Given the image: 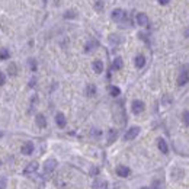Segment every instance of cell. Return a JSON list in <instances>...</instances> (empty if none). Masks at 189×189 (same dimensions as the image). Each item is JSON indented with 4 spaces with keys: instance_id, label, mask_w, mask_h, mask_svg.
Listing matches in <instances>:
<instances>
[{
    "instance_id": "cell-1",
    "label": "cell",
    "mask_w": 189,
    "mask_h": 189,
    "mask_svg": "<svg viewBox=\"0 0 189 189\" xmlns=\"http://www.w3.org/2000/svg\"><path fill=\"white\" fill-rule=\"evenodd\" d=\"M140 127H131L130 130L125 132V135H124V140H127V141H130V140H134L135 137H138L140 134Z\"/></svg>"
},
{
    "instance_id": "cell-2",
    "label": "cell",
    "mask_w": 189,
    "mask_h": 189,
    "mask_svg": "<svg viewBox=\"0 0 189 189\" xmlns=\"http://www.w3.org/2000/svg\"><path fill=\"white\" fill-rule=\"evenodd\" d=\"M144 108H146V105H144V102H141V101H134L132 105H131V111H132V113H135V115H138V113L143 112Z\"/></svg>"
},
{
    "instance_id": "cell-3",
    "label": "cell",
    "mask_w": 189,
    "mask_h": 189,
    "mask_svg": "<svg viewBox=\"0 0 189 189\" xmlns=\"http://www.w3.org/2000/svg\"><path fill=\"white\" fill-rule=\"evenodd\" d=\"M55 167H57V160L55 159H48L44 163V172L45 173H51Z\"/></svg>"
},
{
    "instance_id": "cell-4",
    "label": "cell",
    "mask_w": 189,
    "mask_h": 189,
    "mask_svg": "<svg viewBox=\"0 0 189 189\" xmlns=\"http://www.w3.org/2000/svg\"><path fill=\"white\" fill-rule=\"evenodd\" d=\"M21 151H22V154H25V156L32 154V153H34V143H31V141L25 143L23 146H22Z\"/></svg>"
},
{
    "instance_id": "cell-5",
    "label": "cell",
    "mask_w": 189,
    "mask_h": 189,
    "mask_svg": "<svg viewBox=\"0 0 189 189\" xmlns=\"http://www.w3.org/2000/svg\"><path fill=\"white\" fill-rule=\"evenodd\" d=\"M124 17H125V12H124L122 9H115L112 12V19L115 22H121Z\"/></svg>"
},
{
    "instance_id": "cell-6",
    "label": "cell",
    "mask_w": 189,
    "mask_h": 189,
    "mask_svg": "<svg viewBox=\"0 0 189 189\" xmlns=\"http://www.w3.org/2000/svg\"><path fill=\"white\" fill-rule=\"evenodd\" d=\"M130 167H127V166H118L117 167V175L118 176H121V177H128L130 176Z\"/></svg>"
},
{
    "instance_id": "cell-7",
    "label": "cell",
    "mask_w": 189,
    "mask_h": 189,
    "mask_svg": "<svg viewBox=\"0 0 189 189\" xmlns=\"http://www.w3.org/2000/svg\"><path fill=\"white\" fill-rule=\"evenodd\" d=\"M55 122H57V125H58L60 128H64V127H66V124H67L64 113H61V112L57 113V115H55Z\"/></svg>"
},
{
    "instance_id": "cell-8",
    "label": "cell",
    "mask_w": 189,
    "mask_h": 189,
    "mask_svg": "<svg viewBox=\"0 0 189 189\" xmlns=\"http://www.w3.org/2000/svg\"><path fill=\"white\" fill-rule=\"evenodd\" d=\"M92 67H93V72L96 73V74H101V73L103 72V63H102L101 60H95L92 64Z\"/></svg>"
},
{
    "instance_id": "cell-9",
    "label": "cell",
    "mask_w": 189,
    "mask_h": 189,
    "mask_svg": "<svg viewBox=\"0 0 189 189\" xmlns=\"http://www.w3.org/2000/svg\"><path fill=\"white\" fill-rule=\"evenodd\" d=\"M188 82H189V74H188V72L181 73V74H179V77H177V84H179V86H185Z\"/></svg>"
},
{
    "instance_id": "cell-10",
    "label": "cell",
    "mask_w": 189,
    "mask_h": 189,
    "mask_svg": "<svg viewBox=\"0 0 189 189\" xmlns=\"http://www.w3.org/2000/svg\"><path fill=\"white\" fill-rule=\"evenodd\" d=\"M37 170H38V163H37V162H31V163L25 167L23 173H25V175H31V173L37 172Z\"/></svg>"
},
{
    "instance_id": "cell-11",
    "label": "cell",
    "mask_w": 189,
    "mask_h": 189,
    "mask_svg": "<svg viewBox=\"0 0 189 189\" xmlns=\"http://www.w3.org/2000/svg\"><path fill=\"white\" fill-rule=\"evenodd\" d=\"M137 23H138L140 26H146L148 23V17L146 13H138L137 15Z\"/></svg>"
},
{
    "instance_id": "cell-12",
    "label": "cell",
    "mask_w": 189,
    "mask_h": 189,
    "mask_svg": "<svg viewBox=\"0 0 189 189\" xmlns=\"http://www.w3.org/2000/svg\"><path fill=\"white\" fill-rule=\"evenodd\" d=\"M157 146H159V150L162 151L163 154H167L169 153V147H167V144H166V141H164L163 138L157 140Z\"/></svg>"
},
{
    "instance_id": "cell-13",
    "label": "cell",
    "mask_w": 189,
    "mask_h": 189,
    "mask_svg": "<svg viewBox=\"0 0 189 189\" xmlns=\"http://www.w3.org/2000/svg\"><path fill=\"white\" fill-rule=\"evenodd\" d=\"M35 121H37V125L39 127V128H45L47 127V119L42 113H38L37 118H35Z\"/></svg>"
},
{
    "instance_id": "cell-14",
    "label": "cell",
    "mask_w": 189,
    "mask_h": 189,
    "mask_svg": "<svg viewBox=\"0 0 189 189\" xmlns=\"http://www.w3.org/2000/svg\"><path fill=\"white\" fill-rule=\"evenodd\" d=\"M144 66H146V57L144 55H137L135 57V67L143 68Z\"/></svg>"
},
{
    "instance_id": "cell-15",
    "label": "cell",
    "mask_w": 189,
    "mask_h": 189,
    "mask_svg": "<svg viewBox=\"0 0 189 189\" xmlns=\"http://www.w3.org/2000/svg\"><path fill=\"white\" fill-rule=\"evenodd\" d=\"M112 68H113V70H121V68H122V58H121V57H117V58L113 60Z\"/></svg>"
},
{
    "instance_id": "cell-16",
    "label": "cell",
    "mask_w": 189,
    "mask_h": 189,
    "mask_svg": "<svg viewBox=\"0 0 189 189\" xmlns=\"http://www.w3.org/2000/svg\"><path fill=\"white\" fill-rule=\"evenodd\" d=\"M86 95H87V96H95V95H96V86H95V84H87V87H86Z\"/></svg>"
},
{
    "instance_id": "cell-17",
    "label": "cell",
    "mask_w": 189,
    "mask_h": 189,
    "mask_svg": "<svg viewBox=\"0 0 189 189\" xmlns=\"http://www.w3.org/2000/svg\"><path fill=\"white\" fill-rule=\"evenodd\" d=\"M109 93H111V96L117 97L121 95V90H119V87H117V86H109Z\"/></svg>"
},
{
    "instance_id": "cell-18",
    "label": "cell",
    "mask_w": 189,
    "mask_h": 189,
    "mask_svg": "<svg viewBox=\"0 0 189 189\" xmlns=\"http://www.w3.org/2000/svg\"><path fill=\"white\" fill-rule=\"evenodd\" d=\"M117 135H118L117 130H111V131H109V138H108V143H109V144H112L113 141L117 140Z\"/></svg>"
},
{
    "instance_id": "cell-19",
    "label": "cell",
    "mask_w": 189,
    "mask_h": 189,
    "mask_svg": "<svg viewBox=\"0 0 189 189\" xmlns=\"http://www.w3.org/2000/svg\"><path fill=\"white\" fill-rule=\"evenodd\" d=\"M9 57H10V52L6 48H2L0 50V60H7Z\"/></svg>"
},
{
    "instance_id": "cell-20",
    "label": "cell",
    "mask_w": 189,
    "mask_h": 189,
    "mask_svg": "<svg viewBox=\"0 0 189 189\" xmlns=\"http://www.w3.org/2000/svg\"><path fill=\"white\" fill-rule=\"evenodd\" d=\"M7 72H9V74L10 76H16L17 74V68H16V66H15V64H10V66H9L7 67Z\"/></svg>"
},
{
    "instance_id": "cell-21",
    "label": "cell",
    "mask_w": 189,
    "mask_h": 189,
    "mask_svg": "<svg viewBox=\"0 0 189 189\" xmlns=\"http://www.w3.org/2000/svg\"><path fill=\"white\" fill-rule=\"evenodd\" d=\"M96 45H97L96 41H90V42H87V45H86V48H84V50H86V52H89V51L93 50Z\"/></svg>"
},
{
    "instance_id": "cell-22",
    "label": "cell",
    "mask_w": 189,
    "mask_h": 189,
    "mask_svg": "<svg viewBox=\"0 0 189 189\" xmlns=\"http://www.w3.org/2000/svg\"><path fill=\"white\" fill-rule=\"evenodd\" d=\"M28 66L31 67V70H32V72H35V70H37V61H35L34 58H31L29 61H28Z\"/></svg>"
},
{
    "instance_id": "cell-23",
    "label": "cell",
    "mask_w": 189,
    "mask_h": 189,
    "mask_svg": "<svg viewBox=\"0 0 189 189\" xmlns=\"http://www.w3.org/2000/svg\"><path fill=\"white\" fill-rule=\"evenodd\" d=\"M95 189H106V182H95Z\"/></svg>"
},
{
    "instance_id": "cell-24",
    "label": "cell",
    "mask_w": 189,
    "mask_h": 189,
    "mask_svg": "<svg viewBox=\"0 0 189 189\" xmlns=\"http://www.w3.org/2000/svg\"><path fill=\"white\" fill-rule=\"evenodd\" d=\"M183 122H185L186 125L189 127V112L186 111V112H183Z\"/></svg>"
},
{
    "instance_id": "cell-25",
    "label": "cell",
    "mask_w": 189,
    "mask_h": 189,
    "mask_svg": "<svg viewBox=\"0 0 189 189\" xmlns=\"http://www.w3.org/2000/svg\"><path fill=\"white\" fill-rule=\"evenodd\" d=\"M4 83H6V76L0 72V86H3Z\"/></svg>"
},
{
    "instance_id": "cell-26",
    "label": "cell",
    "mask_w": 189,
    "mask_h": 189,
    "mask_svg": "<svg viewBox=\"0 0 189 189\" xmlns=\"http://www.w3.org/2000/svg\"><path fill=\"white\" fill-rule=\"evenodd\" d=\"M153 189H162V186H160V181L153 182Z\"/></svg>"
},
{
    "instance_id": "cell-27",
    "label": "cell",
    "mask_w": 189,
    "mask_h": 189,
    "mask_svg": "<svg viewBox=\"0 0 189 189\" xmlns=\"http://www.w3.org/2000/svg\"><path fill=\"white\" fill-rule=\"evenodd\" d=\"M0 189H6V179H0Z\"/></svg>"
},
{
    "instance_id": "cell-28",
    "label": "cell",
    "mask_w": 189,
    "mask_h": 189,
    "mask_svg": "<svg viewBox=\"0 0 189 189\" xmlns=\"http://www.w3.org/2000/svg\"><path fill=\"white\" fill-rule=\"evenodd\" d=\"M157 2H159L160 4H163V6H166V4H169V2H170V0H157Z\"/></svg>"
},
{
    "instance_id": "cell-29",
    "label": "cell",
    "mask_w": 189,
    "mask_h": 189,
    "mask_svg": "<svg viewBox=\"0 0 189 189\" xmlns=\"http://www.w3.org/2000/svg\"><path fill=\"white\" fill-rule=\"evenodd\" d=\"M109 41H112V42H118V37H115V35H111V37H109Z\"/></svg>"
},
{
    "instance_id": "cell-30",
    "label": "cell",
    "mask_w": 189,
    "mask_h": 189,
    "mask_svg": "<svg viewBox=\"0 0 189 189\" xmlns=\"http://www.w3.org/2000/svg\"><path fill=\"white\" fill-rule=\"evenodd\" d=\"M141 189H150V188H146V186H144V188H141Z\"/></svg>"
},
{
    "instance_id": "cell-31",
    "label": "cell",
    "mask_w": 189,
    "mask_h": 189,
    "mask_svg": "<svg viewBox=\"0 0 189 189\" xmlns=\"http://www.w3.org/2000/svg\"><path fill=\"white\" fill-rule=\"evenodd\" d=\"M2 135H3V132H0V137H2Z\"/></svg>"
},
{
    "instance_id": "cell-32",
    "label": "cell",
    "mask_w": 189,
    "mask_h": 189,
    "mask_svg": "<svg viewBox=\"0 0 189 189\" xmlns=\"http://www.w3.org/2000/svg\"><path fill=\"white\" fill-rule=\"evenodd\" d=\"M45 2H47V0H44V3H45Z\"/></svg>"
},
{
    "instance_id": "cell-33",
    "label": "cell",
    "mask_w": 189,
    "mask_h": 189,
    "mask_svg": "<svg viewBox=\"0 0 189 189\" xmlns=\"http://www.w3.org/2000/svg\"><path fill=\"white\" fill-rule=\"evenodd\" d=\"M0 164H2V163H0Z\"/></svg>"
}]
</instances>
